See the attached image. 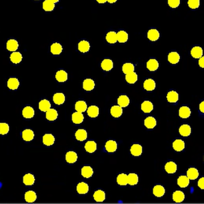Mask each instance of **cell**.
<instances>
[{
  "label": "cell",
  "instance_id": "obj_1",
  "mask_svg": "<svg viewBox=\"0 0 204 204\" xmlns=\"http://www.w3.org/2000/svg\"><path fill=\"white\" fill-rule=\"evenodd\" d=\"M6 48L10 52H15L19 48V43L15 39H9L7 41Z\"/></svg>",
  "mask_w": 204,
  "mask_h": 204
},
{
  "label": "cell",
  "instance_id": "obj_2",
  "mask_svg": "<svg viewBox=\"0 0 204 204\" xmlns=\"http://www.w3.org/2000/svg\"><path fill=\"white\" fill-rule=\"evenodd\" d=\"M55 78L59 82H65L68 79V73L64 70H60L56 72Z\"/></svg>",
  "mask_w": 204,
  "mask_h": 204
},
{
  "label": "cell",
  "instance_id": "obj_3",
  "mask_svg": "<svg viewBox=\"0 0 204 204\" xmlns=\"http://www.w3.org/2000/svg\"><path fill=\"white\" fill-rule=\"evenodd\" d=\"M90 45L87 40L80 41L78 44V49L82 53H86L90 50Z\"/></svg>",
  "mask_w": 204,
  "mask_h": 204
},
{
  "label": "cell",
  "instance_id": "obj_4",
  "mask_svg": "<svg viewBox=\"0 0 204 204\" xmlns=\"http://www.w3.org/2000/svg\"><path fill=\"white\" fill-rule=\"evenodd\" d=\"M63 51V48L59 43L55 42L50 46V52L54 55H59L61 54Z\"/></svg>",
  "mask_w": 204,
  "mask_h": 204
},
{
  "label": "cell",
  "instance_id": "obj_5",
  "mask_svg": "<svg viewBox=\"0 0 204 204\" xmlns=\"http://www.w3.org/2000/svg\"><path fill=\"white\" fill-rule=\"evenodd\" d=\"M95 86V82L91 79H86L83 82V88L87 91L93 90Z\"/></svg>",
  "mask_w": 204,
  "mask_h": 204
},
{
  "label": "cell",
  "instance_id": "obj_6",
  "mask_svg": "<svg viewBox=\"0 0 204 204\" xmlns=\"http://www.w3.org/2000/svg\"><path fill=\"white\" fill-rule=\"evenodd\" d=\"M143 153V147L140 144H134L130 147V153L134 156H140Z\"/></svg>",
  "mask_w": 204,
  "mask_h": 204
},
{
  "label": "cell",
  "instance_id": "obj_7",
  "mask_svg": "<svg viewBox=\"0 0 204 204\" xmlns=\"http://www.w3.org/2000/svg\"><path fill=\"white\" fill-rule=\"evenodd\" d=\"M20 85L19 81L16 78H11L7 81L8 88L12 90H15L19 88Z\"/></svg>",
  "mask_w": 204,
  "mask_h": 204
},
{
  "label": "cell",
  "instance_id": "obj_8",
  "mask_svg": "<svg viewBox=\"0 0 204 204\" xmlns=\"http://www.w3.org/2000/svg\"><path fill=\"white\" fill-rule=\"evenodd\" d=\"M144 89L146 91H153L156 88V82L152 79H146L143 84Z\"/></svg>",
  "mask_w": 204,
  "mask_h": 204
},
{
  "label": "cell",
  "instance_id": "obj_9",
  "mask_svg": "<svg viewBox=\"0 0 204 204\" xmlns=\"http://www.w3.org/2000/svg\"><path fill=\"white\" fill-rule=\"evenodd\" d=\"M101 68H102L103 70L106 71V72H109V71H110L112 68H113L114 64H113V62L111 60L107 58V59H104L101 62Z\"/></svg>",
  "mask_w": 204,
  "mask_h": 204
},
{
  "label": "cell",
  "instance_id": "obj_10",
  "mask_svg": "<svg viewBox=\"0 0 204 204\" xmlns=\"http://www.w3.org/2000/svg\"><path fill=\"white\" fill-rule=\"evenodd\" d=\"M34 114H35V111L34 109L29 106H26L24 108L23 110H22V115L27 119H30L34 117Z\"/></svg>",
  "mask_w": 204,
  "mask_h": 204
},
{
  "label": "cell",
  "instance_id": "obj_11",
  "mask_svg": "<svg viewBox=\"0 0 204 204\" xmlns=\"http://www.w3.org/2000/svg\"><path fill=\"white\" fill-rule=\"evenodd\" d=\"M22 58H23L22 55L21 54V52H16V51L13 52L10 56V61L15 64L20 63L22 60Z\"/></svg>",
  "mask_w": 204,
  "mask_h": 204
},
{
  "label": "cell",
  "instance_id": "obj_12",
  "mask_svg": "<svg viewBox=\"0 0 204 204\" xmlns=\"http://www.w3.org/2000/svg\"><path fill=\"white\" fill-rule=\"evenodd\" d=\"M22 138L24 141L29 142L31 141L34 137V132L31 129L24 130L22 133Z\"/></svg>",
  "mask_w": 204,
  "mask_h": 204
},
{
  "label": "cell",
  "instance_id": "obj_13",
  "mask_svg": "<svg viewBox=\"0 0 204 204\" xmlns=\"http://www.w3.org/2000/svg\"><path fill=\"white\" fill-rule=\"evenodd\" d=\"M190 183V179L187 176L185 175H181L178 177L177 180V184L181 188H186L187 187Z\"/></svg>",
  "mask_w": 204,
  "mask_h": 204
},
{
  "label": "cell",
  "instance_id": "obj_14",
  "mask_svg": "<svg viewBox=\"0 0 204 204\" xmlns=\"http://www.w3.org/2000/svg\"><path fill=\"white\" fill-rule=\"evenodd\" d=\"M156 124V120L153 116H149L146 118L144 120V125L149 129H152L155 128Z\"/></svg>",
  "mask_w": 204,
  "mask_h": 204
},
{
  "label": "cell",
  "instance_id": "obj_15",
  "mask_svg": "<svg viewBox=\"0 0 204 204\" xmlns=\"http://www.w3.org/2000/svg\"><path fill=\"white\" fill-rule=\"evenodd\" d=\"M77 158H78V156L77 153L73 151L67 152L65 156L66 161L70 164L75 163L77 160Z\"/></svg>",
  "mask_w": 204,
  "mask_h": 204
},
{
  "label": "cell",
  "instance_id": "obj_16",
  "mask_svg": "<svg viewBox=\"0 0 204 204\" xmlns=\"http://www.w3.org/2000/svg\"><path fill=\"white\" fill-rule=\"evenodd\" d=\"M110 113L111 115L115 118H119L122 115L123 109L119 105L113 106L110 109Z\"/></svg>",
  "mask_w": 204,
  "mask_h": 204
},
{
  "label": "cell",
  "instance_id": "obj_17",
  "mask_svg": "<svg viewBox=\"0 0 204 204\" xmlns=\"http://www.w3.org/2000/svg\"><path fill=\"white\" fill-rule=\"evenodd\" d=\"M153 193L156 197H161L165 195V190L162 185H156L153 187Z\"/></svg>",
  "mask_w": 204,
  "mask_h": 204
},
{
  "label": "cell",
  "instance_id": "obj_18",
  "mask_svg": "<svg viewBox=\"0 0 204 204\" xmlns=\"http://www.w3.org/2000/svg\"><path fill=\"white\" fill-rule=\"evenodd\" d=\"M53 100L56 105H61L65 101V96L62 93H57L54 95Z\"/></svg>",
  "mask_w": 204,
  "mask_h": 204
},
{
  "label": "cell",
  "instance_id": "obj_19",
  "mask_svg": "<svg viewBox=\"0 0 204 204\" xmlns=\"http://www.w3.org/2000/svg\"><path fill=\"white\" fill-rule=\"evenodd\" d=\"M105 150L109 153H114L117 148V144L116 141L113 140L108 141L105 145Z\"/></svg>",
  "mask_w": 204,
  "mask_h": 204
},
{
  "label": "cell",
  "instance_id": "obj_20",
  "mask_svg": "<svg viewBox=\"0 0 204 204\" xmlns=\"http://www.w3.org/2000/svg\"><path fill=\"white\" fill-rule=\"evenodd\" d=\"M129 103H130V100L127 95H120L117 99L118 105L122 108L127 107L129 105Z\"/></svg>",
  "mask_w": 204,
  "mask_h": 204
},
{
  "label": "cell",
  "instance_id": "obj_21",
  "mask_svg": "<svg viewBox=\"0 0 204 204\" xmlns=\"http://www.w3.org/2000/svg\"><path fill=\"white\" fill-rule=\"evenodd\" d=\"M179 132L181 136L184 137L189 136L191 132V126L188 124L181 125L179 129Z\"/></svg>",
  "mask_w": 204,
  "mask_h": 204
},
{
  "label": "cell",
  "instance_id": "obj_22",
  "mask_svg": "<svg viewBox=\"0 0 204 204\" xmlns=\"http://www.w3.org/2000/svg\"><path fill=\"white\" fill-rule=\"evenodd\" d=\"M88 115L91 118H96L99 115V108L95 105L89 106L87 110Z\"/></svg>",
  "mask_w": 204,
  "mask_h": 204
},
{
  "label": "cell",
  "instance_id": "obj_23",
  "mask_svg": "<svg viewBox=\"0 0 204 204\" xmlns=\"http://www.w3.org/2000/svg\"><path fill=\"white\" fill-rule=\"evenodd\" d=\"M94 199L97 202H102L105 199V193L101 190L96 191L94 194Z\"/></svg>",
  "mask_w": 204,
  "mask_h": 204
},
{
  "label": "cell",
  "instance_id": "obj_24",
  "mask_svg": "<svg viewBox=\"0 0 204 204\" xmlns=\"http://www.w3.org/2000/svg\"><path fill=\"white\" fill-rule=\"evenodd\" d=\"M165 169L168 174H174L177 171V164L174 162H168L165 166Z\"/></svg>",
  "mask_w": 204,
  "mask_h": 204
},
{
  "label": "cell",
  "instance_id": "obj_25",
  "mask_svg": "<svg viewBox=\"0 0 204 204\" xmlns=\"http://www.w3.org/2000/svg\"><path fill=\"white\" fill-rule=\"evenodd\" d=\"M185 195L183 192L181 191H177L174 192L172 195V199L173 201L177 203L182 202L184 200Z\"/></svg>",
  "mask_w": 204,
  "mask_h": 204
},
{
  "label": "cell",
  "instance_id": "obj_26",
  "mask_svg": "<svg viewBox=\"0 0 204 204\" xmlns=\"http://www.w3.org/2000/svg\"><path fill=\"white\" fill-rule=\"evenodd\" d=\"M89 188L88 184L84 182H81L78 184L77 185V191L79 194L84 195L89 191Z\"/></svg>",
  "mask_w": 204,
  "mask_h": 204
},
{
  "label": "cell",
  "instance_id": "obj_27",
  "mask_svg": "<svg viewBox=\"0 0 204 204\" xmlns=\"http://www.w3.org/2000/svg\"><path fill=\"white\" fill-rule=\"evenodd\" d=\"M58 116V113L57 110L54 109L50 108L46 112V117L47 120L50 121H54V120H56Z\"/></svg>",
  "mask_w": 204,
  "mask_h": 204
},
{
  "label": "cell",
  "instance_id": "obj_28",
  "mask_svg": "<svg viewBox=\"0 0 204 204\" xmlns=\"http://www.w3.org/2000/svg\"><path fill=\"white\" fill-rule=\"evenodd\" d=\"M180 60V56L176 52H171L168 56V60L172 64H176Z\"/></svg>",
  "mask_w": 204,
  "mask_h": 204
},
{
  "label": "cell",
  "instance_id": "obj_29",
  "mask_svg": "<svg viewBox=\"0 0 204 204\" xmlns=\"http://www.w3.org/2000/svg\"><path fill=\"white\" fill-rule=\"evenodd\" d=\"M55 139L53 135L48 133L43 137V142L46 146H51L54 143Z\"/></svg>",
  "mask_w": 204,
  "mask_h": 204
},
{
  "label": "cell",
  "instance_id": "obj_30",
  "mask_svg": "<svg viewBox=\"0 0 204 204\" xmlns=\"http://www.w3.org/2000/svg\"><path fill=\"white\" fill-rule=\"evenodd\" d=\"M43 8L46 12H52L54 10L55 7V3L50 0H45L43 3Z\"/></svg>",
  "mask_w": 204,
  "mask_h": 204
},
{
  "label": "cell",
  "instance_id": "obj_31",
  "mask_svg": "<svg viewBox=\"0 0 204 204\" xmlns=\"http://www.w3.org/2000/svg\"><path fill=\"white\" fill-rule=\"evenodd\" d=\"M84 148L86 151L89 153H93L97 149V144L95 141H89L86 143L84 145Z\"/></svg>",
  "mask_w": 204,
  "mask_h": 204
},
{
  "label": "cell",
  "instance_id": "obj_32",
  "mask_svg": "<svg viewBox=\"0 0 204 204\" xmlns=\"http://www.w3.org/2000/svg\"><path fill=\"white\" fill-rule=\"evenodd\" d=\"M38 108L42 112H46L48 110L51 108V104L48 100L43 99L39 102Z\"/></svg>",
  "mask_w": 204,
  "mask_h": 204
},
{
  "label": "cell",
  "instance_id": "obj_33",
  "mask_svg": "<svg viewBox=\"0 0 204 204\" xmlns=\"http://www.w3.org/2000/svg\"><path fill=\"white\" fill-rule=\"evenodd\" d=\"M191 115V109L187 106H182L179 109V116L181 118H187Z\"/></svg>",
  "mask_w": 204,
  "mask_h": 204
},
{
  "label": "cell",
  "instance_id": "obj_34",
  "mask_svg": "<svg viewBox=\"0 0 204 204\" xmlns=\"http://www.w3.org/2000/svg\"><path fill=\"white\" fill-rule=\"evenodd\" d=\"M160 34L156 29H151L147 33V37L150 41H156L159 39Z\"/></svg>",
  "mask_w": 204,
  "mask_h": 204
},
{
  "label": "cell",
  "instance_id": "obj_35",
  "mask_svg": "<svg viewBox=\"0 0 204 204\" xmlns=\"http://www.w3.org/2000/svg\"><path fill=\"white\" fill-rule=\"evenodd\" d=\"M172 147L176 151H181L185 148V143L181 139H176L172 143Z\"/></svg>",
  "mask_w": 204,
  "mask_h": 204
},
{
  "label": "cell",
  "instance_id": "obj_36",
  "mask_svg": "<svg viewBox=\"0 0 204 204\" xmlns=\"http://www.w3.org/2000/svg\"><path fill=\"white\" fill-rule=\"evenodd\" d=\"M117 41H119L120 43H126L129 38L128 34L123 30H121L117 32Z\"/></svg>",
  "mask_w": 204,
  "mask_h": 204
},
{
  "label": "cell",
  "instance_id": "obj_37",
  "mask_svg": "<svg viewBox=\"0 0 204 204\" xmlns=\"http://www.w3.org/2000/svg\"><path fill=\"white\" fill-rule=\"evenodd\" d=\"M105 39L110 44H115L117 41V33L115 31H109L106 34Z\"/></svg>",
  "mask_w": 204,
  "mask_h": 204
},
{
  "label": "cell",
  "instance_id": "obj_38",
  "mask_svg": "<svg viewBox=\"0 0 204 204\" xmlns=\"http://www.w3.org/2000/svg\"><path fill=\"white\" fill-rule=\"evenodd\" d=\"M25 199L28 203L34 202L37 199V195L34 191H28L25 194Z\"/></svg>",
  "mask_w": 204,
  "mask_h": 204
},
{
  "label": "cell",
  "instance_id": "obj_39",
  "mask_svg": "<svg viewBox=\"0 0 204 204\" xmlns=\"http://www.w3.org/2000/svg\"><path fill=\"white\" fill-rule=\"evenodd\" d=\"M75 138L79 141H83L88 137V133L84 129H79L75 133Z\"/></svg>",
  "mask_w": 204,
  "mask_h": 204
},
{
  "label": "cell",
  "instance_id": "obj_40",
  "mask_svg": "<svg viewBox=\"0 0 204 204\" xmlns=\"http://www.w3.org/2000/svg\"><path fill=\"white\" fill-rule=\"evenodd\" d=\"M141 110H143L144 113L148 114L151 112L153 109V105L151 102L150 101H144L141 104Z\"/></svg>",
  "mask_w": 204,
  "mask_h": 204
},
{
  "label": "cell",
  "instance_id": "obj_41",
  "mask_svg": "<svg viewBox=\"0 0 204 204\" xmlns=\"http://www.w3.org/2000/svg\"><path fill=\"white\" fill-rule=\"evenodd\" d=\"M84 120V116L82 114V112H75L72 115V121L74 124H81Z\"/></svg>",
  "mask_w": 204,
  "mask_h": 204
},
{
  "label": "cell",
  "instance_id": "obj_42",
  "mask_svg": "<svg viewBox=\"0 0 204 204\" xmlns=\"http://www.w3.org/2000/svg\"><path fill=\"white\" fill-rule=\"evenodd\" d=\"M159 62L155 59H150L147 62V68L151 72L156 71L159 68Z\"/></svg>",
  "mask_w": 204,
  "mask_h": 204
},
{
  "label": "cell",
  "instance_id": "obj_43",
  "mask_svg": "<svg viewBox=\"0 0 204 204\" xmlns=\"http://www.w3.org/2000/svg\"><path fill=\"white\" fill-rule=\"evenodd\" d=\"M94 174L93 169L89 166H83L82 169V175L86 178H90Z\"/></svg>",
  "mask_w": 204,
  "mask_h": 204
},
{
  "label": "cell",
  "instance_id": "obj_44",
  "mask_svg": "<svg viewBox=\"0 0 204 204\" xmlns=\"http://www.w3.org/2000/svg\"><path fill=\"white\" fill-rule=\"evenodd\" d=\"M191 55L194 58H200L202 56L203 50L200 46H195L191 50Z\"/></svg>",
  "mask_w": 204,
  "mask_h": 204
},
{
  "label": "cell",
  "instance_id": "obj_45",
  "mask_svg": "<svg viewBox=\"0 0 204 204\" xmlns=\"http://www.w3.org/2000/svg\"><path fill=\"white\" fill-rule=\"evenodd\" d=\"M75 109L77 112H84L88 109V105L83 100H79L75 104Z\"/></svg>",
  "mask_w": 204,
  "mask_h": 204
},
{
  "label": "cell",
  "instance_id": "obj_46",
  "mask_svg": "<svg viewBox=\"0 0 204 204\" xmlns=\"http://www.w3.org/2000/svg\"><path fill=\"white\" fill-rule=\"evenodd\" d=\"M166 98L167 100L170 103H176L178 100L179 95L176 91H171L168 93Z\"/></svg>",
  "mask_w": 204,
  "mask_h": 204
},
{
  "label": "cell",
  "instance_id": "obj_47",
  "mask_svg": "<svg viewBox=\"0 0 204 204\" xmlns=\"http://www.w3.org/2000/svg\"><path fill=\"white\" fill-rule=\"evenodd\" d=\"M199 171L195 168H191L187 171V176L191 180H196L199 177Z\"/></svg>",
  "mask_w": 204,
  "mask_h": 204
},
{
  "label": "cell",
  "instance_id": "obj_48",
  "mask_svg": "<svg viewBox=\"0 0 204 204\" xmlns=\"http://www.w3.org/2000/svg\"><path fill=\"white\" fill-rule=\"evenodd\" d=\"M117 183L120 185H126L128 184V175L125 174H120L117 177Z\"/></svg>",
  "mask_w": 204,
  "mask_h": 204
},
{
  "label": "cell",
  "instance_id": "obj_49",
  "mask_svg": "<svg viewBox=\"0 0 204 204\" xmlns=\"http://www.w3.org/2000/svg\"><path fill=\"white\" fill-rule=\"evenodd\" d=\"M23 182L26 185H32L35 183V177L31 174H27L23 176Z\"/></svg>",
  "mask_w": 204,
  "mask_h": 204
},
{
  "label": "cell",
  "instance_id": "obj_50",
  "mask_svg": "<svg viewBox=\"0 0 204 204\" xmlns=\"http://www.w3.org/2000/svg\"><path fill=\"white\" fill-rule=\"evenodd\" d=\"M125 79L130 84L135 83L138 81V75L134 72L129 73L126 75Z\"/></svg>",
  "mask_w": 204,
  "mask_h": 204
},
{
  "label": "cell",
  "instance_id": "obj_51",
  "mask_svg": "<svg viewBox=\"0 0 204 204\" xmlns=\"http://www.w3.org/2000/svg\"><path fill=\"white\" fill-rule=\"evenodd\" d=\"M135 70V67L133 64L130 62H126L122 66L123 72L126 75L129 73L133 72Z\"/></svg>",
  "mask_w": 204,
  "mask_h": 204
},
{
  "label": "cell",
  "instance_id": "obj_52",
  "mask_svg": "<svg viewBox=\"0 0 204 204\" xmlns=\"http://www.w3.org/2000/svg\"><path fill=\"white\" fill-rule=\"evenodd\" d=\"M128 184L130 185H135L138 183V176L136 174L130 173L128 175Z\"/></svg>",
  "mask_w": 204,
  "mask_h": 204
},
{
  "label": "cell",
  "instance_id": "obj_53",
  "mask_svg": "<svg viewBox=\"0 0 204 204\" xmlns=\"http://www.w3.org/2000/svg\"><path fill=\"white\" fill-rule=\"evenodd\" d=\"M10 130L8 124L5 122L0 123V133L2 135H7Z\"/></svg>",
  "mask_w": 204,
  "mask_h": 204
},
{
  "label": "cell",
  "instance_id": "obj_54",
  "mask_svg": "<svg viewBox=\"0 0 204 204\" xmlns=\"http://www.w3.org/2000/svg\"><path fill=\"white\" fill-rule=\"evenodd\" d=\"M188 6L191 9H196L200 6V0H188Z\"/></svg>",
  "mask_w": 204,
  "mask_h": 204
},
{
  "label": "cell",
  "instance_id": "obj_55",
  "mask_svg": "<svg viewBox=\"0 0 204 204\" xmlns=\"http://www.w3.org/2000/svg\"><path fill=\"white\" fill-rule=\"evenodd\" d=\"M168 3L170 7L175 8L180 6V0H168Z\"/></svg>",
  "mask_w": 204,
  "mask_h": 204
},
{
  "label": "cell",
  "instance_id": "obj_56",
  "mask_svg": "<svg viewBox=\"0 0 204 204\" xmlns=\"http://www.w3.org/2000/svg\"><path fill=\"white\" fill-rule=\"evenodd\" d=\"M197 185L200 189L204 190V177H202L199 180Z\"/></svg>",
  "mask_w": 204,
  "mask_h": 204
},
{
  "label": "cell",
  "instance_id": "obj_57",
  "mask_svg": "<svg viewBox=\"0 0 204 204\" xmlns=\"http://www.w3.org/2000/svg\"><path fill=\"white\" fill-rule=\"evenodd\" d=\"M199 66L201 67L204 68V56H202V57H201L199 58Z\"/></svg>",
  "mask_w": 204,
  "mask_h": 204
},
{
  "label": "cell",
  "instance_id": "obj_58",
  "mask_svg": "<svg viewBox=\"0 0 204 204\" xmlns=\"http://www.w3.org/2000/svg\"><path fill=\"white\" fill-rule=\"evenodd\" d=\"M199 110L200 111L204 114V101L201 102L199 105Z\"/></svg>",
  "mask_w": 204,
  "mask_h": 204
},
{
  "label": "cell",
  "instance_id": "obj_59",
  "mask_svg": "<svg viewBox=\"0 0 204 204\" xmlns=\"http://www.w3.org/2000/svg\"><path fill=\"white\" fill-rule=\"evenodd\" d=\"M99 4H104L107 2V0H96Z\"/></svg>",
  "mask_w": 204,
  "mask_h": 204
},
{
  "label": "cell",
  "instance_id": "obj_60",
  "mask_svg": "<svg viewBox=\"0 0 204 204\" xmlns=\"http://www.w3.org/2000/svg\"><path fill=\"white\" fill-rule=\"evenodd\" d=\"M117 0H107V2L110 3V4H113L115 3Z\"/></svg>",
  "mask_w": 204,
  "mask_h": 204
},
{
  "label": "cell",
  "instance_id": "obj_61",
  "mask_svg": "<svg viewBox=\"0 0 204 204\" xmlns=\"http://www.w3.org/2000/svg\"><path fill=\"white\" fill-rule=\"evenodd\" d=\"M50 1H52V2H54V3H58L59 1V0H50Z\"/></svg>",
  "mask_w": 204,
  "mask_h": 204
},
{
  "label": "cell",
  "instance_id": "obj_62",
  "mask_svg": "<svg viewBox=\"0 0 204 204\" xmlns=\"http://www.w3.org/2000/svg\"><path fill=\"white\" fill-rule=\"evenodd\" d=\"M35 1H38V0H35Z\"/></svg>",
  "mask_w": 204,
  "mask_h": 204
}]
</instances>
